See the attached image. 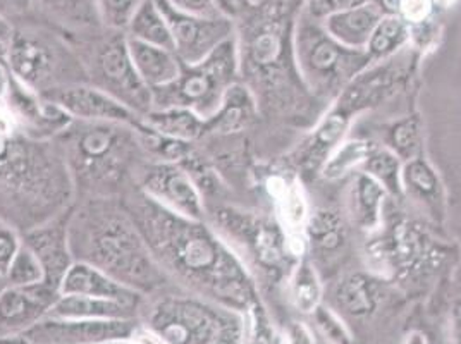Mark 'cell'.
Segmentation results:
<instances>
[{
	"instance_id": "obj_1",
	"label": "cell",
	"mask_w": 461,
	"mask_h": 344,
	"mask_svg": "<svg viewBox=\"0 0 461 344\" xmlns=\"http://www.w3.org/2000/svg\"><path fill=\"white\" fill-rule=\"evenodd\" d=\"M121 200L173 285L240 312L255 303L249 268L207 221L177 215L140 190Z\"/></svg>"
},
{
	"instance_id": "obj_2",
	"label": "cell",
	"mask_w": 461,
	"mask_h": 344,
	"mask_svg": "<svg viewBox=\"0 0 461 344\" xmlns=\"http://www.w3.org/2000/svg\"><path fill=\"white\" fill-rule=\"evenodd\" d=\"M73 204V181L58 143L28 133L0 96V217L23 234Z\"/></svg>"
},
{
	"instance_id": "obj_3",
	"label": "cell",
	"mask_w": 461,
	"mask_h": 344,
	"mask_svg": "<svg viewBox=\"0 0 461 344\" xmlns=\"http://www.w3.org/2000/svg\"><path fill=\"white\" fill-rule=\"evenodd\" d=\"M68 234L75 262L100 268L143 298L173 286L121 198L75 202Z\"/></svg>"
},
{
	"instance_id": "obj_4",
	"label": "cell",
	"mask_w": 461,
	"mask_h": 344,
	"mask_svg": "<svg viewBox=\"0 0 461 344\" xmlns=\"http://www.w3.org/2000/svg\"><path fill=\"white\" fill-rule=\"evenodd\" d=\"M75 188V202L124 198L135 192L140 167L150 158L140 126L71 121L54 138Z\"/></svg>"
},
{
	"instance_id": "obj_5",
	"label": "cell",
	"mask_w": 461,
	"mask_h": 344,
	"mask_svg": "<svg viewBox=\"0 0 461 344\" xmlns=\"http://www.w3.org/2000/svg\"><path fill=\"white\" fill-rule=\"evenodd\" d=\"M138 322L164 344H243L247 332L245 312L176 285L145 296Z\"/></svg>"
},
{
	"instance_id": "obj_6",
	"label": "cell",
	"mask_w": 461,
	"mask_h": 344,
	"mask_svg": "<svg viewBox=\"0 0 461 344\" xmlns=\"http://www.w3.org/2000/svg\"><path fill=\"white\" fill-rule=\"evenodd\" d=\"M9 68L11 77L41 96L88 83L73 41L32 16L14 23Z\"/></svg>"
},
{
	"instance_id": "obj_7",
	"label": "cell",
	"mask_w": 461,
	"mask_h": 344,
	"mask_svg": "<svg viewBox=\"0 0 461 344\" xmlns=\"http://www.w3.org/2000/svg\"><path fill=\"white\" fill-rule=\"evenodd\" d=\"M71 41L92 86L114 96L141 119L154 111L152 90L136 71L126 33L102 28Z\"/></svg>"
},
{
	"instance_id": "obj_8",
	"label": "cell",
	"mask_w": 461,
	"mask_h": 344,
	"mask_svg": "<svg viewBox=\"0 0 461 344\" xmlns=\"http://www.w3.org/2000/svg\"><path fill=\"white\" fill-rule=\"evenodd\" d=\"M240 59L236 37L221 43L194 64H185L171 85L154 90V109H188L202 119L215 114L230 86L236 85Z\"/></svg>"
},
{
	"instance_id": "obj_9",
	"label": "cell",
	"mask_w": 461,
	"mask_h": 344,
	"mask_svg": "<svg viewBox=\"0 0 461 344\" xmlns=\"http://www.w3.org/2000/svg\"><path fill=\"white\" fill-rule=\"evenodd\" d=\"M136 190L177 215L205 221V202L192 176L179 164L149 158L138 172Z\"/></svg>"
},
{
	"instance_id": "obj_10",
	"label": "cell",
	"mask_w": 461,
	"mask_h": 344,
	"mask_svg": "<svg viewBox=\"0 0 461 344\" xmlns=\"http://www.w3.org/2000/svg\"><path fill=\"white\" fill-rule=\"evenodd\" d=\"M136 327L138 319L81 321L45 317L20 339L26 344H109L131 339Z\"/></svg>"
},
{
	"instance_id": "obj_11",
	"label": "cell",
	"mask_w": 461,
	"mask_h": 344,
	"mask_svg": "<svg viewBox=\"0 0 461 344\" xmlns=\"http://www.w3.org/2000/svg\"><path fill=\"white\" fill-rule=\"evenodd\" d=\"M157 4L169 24L174 54L185 64L200 62L234 37V20L230 18H198L174 9L166 0H157Z\"/></svg>"
},
{
	"instance_id": "obj_12",
	"label": "cell",
	"mask_w": 461,
	"mask_h": 344,
	"mask_svg": "<svg viewBox=\"0 0 461 344\" xmlns=\"http://www.w3.org/2000/svg\"><path fill=\"white\" fill-rule=\"evenodd\" d=\"M60 296L45 283L35 286H5L0 293V341L21 338L45 319Z\"/></svg>"
},
{
	"instance_id": "obj_13",
	"label": "cell",
	"mask_w": 461,
	"mask_h": 344,
	"mask_svg": "<svg viewBox=\"0 0 461 344\" xmlns=\"http://www.w3.org/2000/svg\"><path fill=\"white\" fill-rule=\"evenodd\" d=\"M4 100L21 126L39 140L58 138L73 121L54 102L30 90L16 77H7Z\"/></svg>"
},
{
	"instance_id": "obj_14",
	"label": "cell",
	"mask_w": 461,
	"mask_h": 344,
	"mask_svg": "<svg viewBox=\"0 0 461 344\" xmlns=\"http://www.w3.org/2000/svg\"><path fill=\"white\" fill-rule=\"evenodd\" d=\"M54 102L66 114L75 121H95V122H122L140 126L141 117L136 115L114 96L98 90L90 83H79L59 88L45 95Z\"/></svg>"
},
{
	"instance_id": "obj_15",
	"label": "cell",
	"mask_w": 461,
	"mask_h": 344,
	"mask_svg": "<svg viewBox=\"0 0 461 344\" xmlns=\"http://www.w3.org/2000/svg\"><path fill=\"white\" fill-rule=\"evenodd\" d=\"M71 207L52 217L50 221L21 234L23 243L28 245L39 257L40 264L45 272V285L58 291L66 272L75 264L68 234Z\"/></svg>"
},
{
	"instance_id": "obj_16",
	"label": "cell",
	"mask_w": 461,
	"mask_h": 344,
	"mask_svg": "<svg viewBox=\"0 0 461 344\" xmlns=\"http://www.w3.org/2000/svg\"><path fill=\"white\" fill-rule=\"evenodd\" d=\"M326 30L319 28L313 18L302 16L298 24V56L310 75L330 77L332 71H345L360 59V52H349Z\"/></svg>"
},
{
	"instance_id": "obj_17",
	"label": "cell",
	"mask_w": 461,
	"mask_h": 344,
	"mask_svg": "<svg viewBox=\"0 0 461 344\" xmlns=\"http://www.w3.org/2000/svg\"><path fill=\"white\" fill-rule=\"evenodd\" d=\"M32 18L64 33L69 40L81 39L100 32L96 0H30Z\"/></svg>"
},
{
	"instance_id": "obj_18",
	"label": "cell",
	"mask_w": 461,
	"mask_h": 344,
	"mask_svg": "<svg viewBox=\"0 0 461 344\" xmlns=\"http://www.w3.org/2000/svg\"><path fill=\"white\" fill-rule=\"evenodd\" d=\"M59 293L105 298V300H114V302L135 306L141 305V300H143V296H140L130 287L122 286L100 268L88 266L85 262H75L69 267L60 283Z\"/></svg>"
},
{
	"instance_id": "obj_19",
	"label": "cell",
	"mask_w": 461,
	"mask_h": 344,
	"mask_svg": "<svg viewBox=\"0 0 461 344\" xmlns=\"http://www.w3.org/2000/svg\"><path fill=\"white\" fill-rule=\"evenodd\" d=\"M140 306L121 303L105 298L60 294L47 317L56 319H81V321H119L138 319Z\"/></svg>"
},
{
	"instance_id": "obj_20",
	"label": "cell",
	"mask_w": 461,
	"mask_h": 344,
	"mask_svg": "<svg viewBox=\"0 0 461 344\" xmlns=\"http://www.w3.org/2000/svg\"><path fill=\"white\" fill-rule=\"evenodd\" d=\"M128 45L138 75L152 92L171 85L181 75L183 62L174 50L130 39Z\"/></svg>"
},
{
	"instance_id": "obj_21",
	"label": "cell",
	"mask_w": 461,
	"mask_h": 344,
	"mask_svg": "<svg viewBox=\"0 0 461 344\" xmlns=\"http://www.w3.org/2000/svg\"><path fill=\"white\" fill-rule=\"evenodd\" d=\"M383 20V9L374 2L336 13L326 18V32L349 49H358L368 43L375 26Z\"/></svg>"
},
{
	"instance_id": "obj_22",
	"label": "cell",
	"mask_w": 461,
	"mask_h": 344,
	"mask_svg": "<svg viewBox=\"0 0 461 344\" xmlns=\"http://www.w3.org/2000/svg\"><path fill=\"white\" fill-rule=\"evenodd\" d=\"M143 124L155 133L192 143L207 133V121L188 109H154L143 117Z\"/></svg>"
},
{
	"instance_id": "obj_23",
	"label": "cell",
	"mask_w": 461,
	"mask_h": 344,
	"mask_svg": "<svg viewBox=\"0 0 461 344\" xmlns=\"http://www.w3.org/2000/svg\"><path fill=\"white\" fill-rule=\"evenodd\" d=\"M126 37L141 43L173 50V37L167 20L157 0H145L126 30Z\"/></svg>"
},
{
	"instance_id": "obj_24",
	"label": "cell",
	"mask_w": 461,
	"mask_h": 344,
	"mask_svg": "<svg viewBox=\"0 0 461 344\" xmlns=\"http://www.w3.org/2000/svg\"><path fill=\"white\" fill-rule=\"evenodd\" d=\"M4 279L7 286H35L45 283V272L35 251L28 245L21 243L20 249L14 255Z\"/></svg>"
},
{
	"instance_id": "obj_25",
	"label": "cell",
	"mask_w": 461,
	"mask_h": 344,
	"mask_svg": "<svg viewBox=\"0 0 461 344\" xmlns=\"http://www.w3.org/2000/svg\"><path fill=\"white\" fill-rule=\"evenodd\" d=\"M355 211L357 222L364 228H375L379 224V207L383 200L381 186L368 176H360L355 185Z\"/></svg>"
},
{
	"instance_id": "obj_26",
	"label": "cell",
	"mask_w": 461,
	"mask_h": 344,
	"mask_svg": "<svg viewBox=\"0 0 461 344\" xmlns=\"http://www.w3.org/2000/svg\"><path fill=\"white\" fill-rule=\"evenodd\" d=\"M406 24L398 16H387L379 21L372 37L368 40V50L374 56H385L398 49L406 40Z\"/></svg>"
},
{
	"instance_id": "obj_27",
	"label": "cell",
	"mask_w": 461,
	"mask_h": 344,
	"mask_svg": "<svg viewBox=\"0 0 461 344\" xmlns=\"http://www.w3.org/2000/svg\"><path fill=\"white\" fill-rule=\"evenodd\" d=\"M145 0H96L102 26L113 32L126 33L136 11Z\"/></svg>"
},
{
	"instance_id": "obj_28",
	"label": "cell",
	"mask_w": 461,
	"mask_h": 344,
	"mask_svg": "<svg viewBox=\"0 0 461 344\" xmlns=\"http://www.w3.org/2000/svg\"><path fill=\"white\" fill-rule=\"evenodd\" d=\"M336 303L345 313L353 317L366 315L374 308V300L366 289V281L357 277L339 285L336 291Z\"/></svg>"
},
{
	"instance_id": "obj_29",
	"label": "cell",
	"mask_w": 461,
	"mask_h": 344,
	"mask_svg": "<svg viewBox=\"0 0 461 344\" xmlns=\"http://www.w3.org/2000/svg\"><path fill=\"white\" fill-rule=\"evenodd\" d=\"M321 285L313 274L312 268L307 266H302V268L296 272V277L293 281V289L291 296L296 308L302 313H313L317 306L321 303Z\"/></svg>"
},
{
	"instance_id": "obj_30",
	"label": "cell",
	"mask_w": 461,
	"mask_h": 344,
	"mask_svg": "<svg viewBox=\"0 0 461 344\" xmlns=\"http://www.w3.org/2000/svg\"><path fill=\"white\" fill-rule=\"evenodd\" d=\"M247 332H245V343L243 344H277L276 332L270 325L269 319L262 306L257 302L251 303L247 312Z\"/></svg>"
},
{
	"instance_id": "obj_31",
	"label": "cell",
	"mask_w": 461,
	"mask_h": 344,
	"mask_svg": "<svg viewBox=\"0 0 461 344\" xmlns=\"http://www.w3.org/2000/svg\"><path fill=\"white\" fill-rule=\"evenodd\" d=\"M368 153V147L362 141H349L346 143L343 149H339L338 153L329 160L324 169L326 177H339L345 172L349 171L353 166H357L358 162H362Z\"/></svg>"
},
{
	"instance_id": "obj_32",
	"label": "cell",
	"mask_w": 461,
	"mask_h": 344,
	"mask_svg": "<svg viewBox=\"0 0 461 344\" xmlns=\"http://www.w3.org/2000/svg\"><path fill=\"white\" fill-rule=\"evenodd\" d=\"M315 315V322L319 325L321 332L326 336L327 339L332 344H353L351 334L348 332L345 324L341 322V319L332 313L330 310L317 306V310L313 312Z\"/></svg>"
},
{
	"instance_id": "obj_33",
	"label": "cell",
	"mask_w": 461,
	"mask_h": 344,
	"mask_svg": "<svg viewBox=\"0 0 461 344\" xmlns=\"http://www.w3.org/2000/svg\"><path fill=\"white\" fill-rule=\"evenodd\" d=\"M21 243V232L13 224L0 217V276L4 277L11 266L14 255L18 253Z\"/></svg>"
},
{
	"instance_id": "obj_34",
	"label": "cell",
	"mask_w": 461,
	"mask_h": 344,
	"mask_svg": "<svg viewBox=\"0 0 461 344\" xmlns=\"http://www.w3.org/2000/svg\"><path fill=\"white\" fill-rule=\"evenodd\" d=\"M374 0H308L305 14L313 20H326L336 13L349 11Z\"/></svg>"
},
{
	"instance_id": "obj_35",
	"label": "cell",
	"mask_w": 461,
	"mask_h": 344,
	"mask_svg": "<svg viewBox=\"0 0 461 344\" xmlns=\"http://www.w3.org/2000/svg\"><path fill=\"white\" fill-rule=\"evenodd\" d=\"M173 5L174 9L198 16V18H209V20H217V18H230L224 14L219 0H166Z\"/></svg>"
},
{
	"instance_id": "obj_36",
	"label": "cell",
	"mask_w": 461,
	"mask_h": 344,
	"mask_svg": "<svg viewBox=\"0 0 461 344\" xmlns=\"http://www.w3.org/2000/svg\"><path fill=\"white\" fill-rule=\"evenodd\" d=\"M13 40H14V23L0 14V71L5 77H11V49H13Z\"/></svg>"
},
{
	"instance_id": "obj_37",
	"label": "cell",
	"mask_w": 461,
	"mask_h": 344,
	"mask_svg": "<svg viewBox=\"0 0 461 344\" xmlns=\"http://www.w3.org/2000/svg\"><path fill=\"white\" fill-rule=\"evenodd\" d=\"M368 169L374 172L375 176L383 177L385 185L394 188V179L398 176V160L393 155L381 153V155L374 157V160L368 164Z\"/></svg>"
},
{
	"instance_id": "obj_38",
	"label": "cell",
	"mask_w": 461,
	"mask_h": 344,
	"mask_svg": "<svg viewBox=\"0 0 461 344\" xmlns=\"http://www.w3.org/2000/svg\"><path fill=\"white\" fill-rule=\"evenodd\" d=\"M408 181L415 186V188H419L420 192H432L434 190V186H436V177H434V174L429 171L423 164L420 162H417V164H411L410 167H408Z\"/></svg>"
},
{
	"instance_id": "obj_39",
	"label": "cell",
	"mask_w": 461,
	"mask_h": 344,
	"mask_svg": "<svg viewBox=\"0 0 461 344\" xmlns=\"http://www.w3.org/2000/svg\"><path fill=\"white\" fill-rule=\"evenodd\" d=\"M0 14L18 23L32 16V2L30 0H0Z\"/></svg>"
},
{
	"instance_id": "obj_40",
	"label": "cell",
	"mask_w": 461,
	"mask_h": 344,
	"mask_svg": "<svg viewBox=\"0 0 461 344\" xmlns=\"http://www.w3.org/2000/svg\"><path fill=\"white\" fill-rule=\"evenodd\" d=\"M289 344H315L313 338L310 334L307 327L303 324H294L289 327L288 330Z\"/></svg>"
},
{
	"instance_id": "obj_41",
	"label": "cell",
	"mask_w": 461,
	"mask_h": 344,
	"mask_svg": "<svg viewBox=\"0 0 461 344\" xmlns=\"http://www.w3.org/2000/svg\"><path fill=\"white\" fill-rule=\"evenodd\" d=\"M453 338H455V344H461V305L455 308V317H453Z\"/></svg>"
},
{
	"instance_id": "obj_42",
	"label": "cell",
	"mask_w": 461,
	"mask_h": 344,
	"mask_svg": "<svg viewBox=\"0 0 461 344\" xmlns=\"http://www.w3.org/2000/svg\"><path fill=\"white\" fill-rule=\"evenodd\" d=\"M404 344H427V341H425V336H422L420 332H413L406 338V343Z\"/></svg>"
},
{
	"instance_id": "obj_43",
	"label": "cell",
	"mask_w": 461,
	"mask_h": 344,
	"mask_svg": "<svg viewBox=\"0 0 461 344\" xmlns=\"http://www.w3.org/2000/svg\"><path fill=\"white\" fill-rule=\"evenodd\" d=\"M5 85H7V77L0 71V96L4 95V92H5Z\"/></svg>"
},
{
	"instance_id": "obj_44",
	"label": "cell",
	"mask_w": 461,
	"mask_h": 344,
	"mask_svg": "<svg viewBox=\"0 0 461 344\" xmlns=\"http://www.w3.org/2000/svg\"><path fill=\"white\" fill-rule=\"evenodd\" d=\"M0 344H26L20 338H16V339H4V341H0Z\"/></svg>"
},
{
	"instance_id": "obj_45",
	"label": "cell",
	"mask_w": 461,
	"mask_h": 344,
	"mask_svg": "<svg viewBox=\"0 0 461 344\" xmlns=\"http://www.w3.org/2000/svg\"><path fill=\"white\" fill-rule=\"evenodd\" d=\"M438 4H441V5H444V7H449L451 4H455L456 0H436Z\"/></svg>"
},
{
	"instance_id": "obj_46",
	"label": "cell",
	"mask_w": 461,
	"mask_h": 344,
	"mask_svg": "<svg viewBox=\"0 0 461 344\" xmlns=\"http://www.w3.org/2000/svg\"><path fill=\"white\" fill-rule=\"evenodd\" d=\"M7 286V283H5V279L0 276V293L4 291V287Z\"/></svg>"
}]
</instances>
